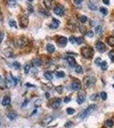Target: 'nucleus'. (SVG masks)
Here are the masks:
<instances>
[{
	"mask_svg": "<svg viewBox=\"0 0 114 128\" xmlns=\"http://www.w3.org/2000/svg\"><path fill=\"white\" fill-rule=\"evenodd\" d=\"M96 105L95 104H91V105H89V107H88L87 108H86L85 110H84V112H83L82 114H81V115H80V118L81 119H84L85 117H87L88 115H91V114L93 113V112L95 111V110L96 109Z\"/></svg>",
	"mask_w": 114,
	"mask_h": 128,
	"instance_id": "obj_1",
	"label": "nucleus"
},
{
	"mask_svg": "<svg viewBox=\"0 0 114 128\" xmlns=\"http://www.w3.org/2000/svg\"><path fill=\"white\" fill-rule=\"evenodd\" d=\"M82 51V55L87 59H90L94 56V51H93L92 48L90 47H84L81 50Z\"/></svg>",
	"mask_w": 114,
	"mask_h": 128,
	"instance_id": "obj_2",
	"label": "nucleus"
},
{
	"mask_svg": "<svg viewBox=\"0 0 114 128\" xmlns=\"http://www.w3.org/2000/svg\"><path fill=\"white\" fill-rule=\"evenodd\" d=\"M95 78L93 76H86L84 79V87L86 88H90L91 86H93L95 83Z\"/></svg>",
	"mask_w": 114,
	"mask_h": 128,
	"instance_id": "obj_3",
	"label": "nucleus"
},
{
	"mask_svg": "<svg viewBox=\"0 0 114 128\" xmlns=\"http://www.w3.org/2000/svg\"><path fill=\"white\" fill-rule=\"evenodd\" d=\"M15 44H16L17 47L19 48H23L25 47L26 45L27 44V40L26 38H19V39H16V41H15Z\"/></svg>",
	"mask_w": 114,
	"mask_h": 128,
	"instance_id": "obj_4",
	"label": "nucleus"
},
{
	"mask_svg": "<svg viewBox=\"0 0 114 128\" xmlns=\"http://www.w3.org/2000/svg\"><path fill=\"white\" fill-rule=\"evenodd\" d=\"M64 12H65V10H64V7L61 6V5H58V6L54 8V13L56 14V15H59V16L63 15Z\"/></svg>",
	"mask_w": 114,
	"mask_h": 128,
	"instance_id": "obj_5",
	"label": "nucleus"
},
{
	"mask_svg": "<svg viewBox=\"0 0 114 128\" xmlns=\"http://www.w3.org/2000/svg\"><path fill=\"white\" fill-rule=\"evenodd\" d=\"M95 48H96V50L101 53L104 52V51H106V45H105L102 42H101V41H98V42L96 43Z\"/></svg>",
	"mask_w": 114,
	"mask_h": 128,
	"instance_id": "obj_6",
	"label": "nucleus"
},
{
	"mask_svg": "<svg viewBox=\"0 0 114 128\" xmlns=\"http://www.w3.org/2000/svg\"><path fill=\"white\" fill-rule=\"evenodd\" d=\"M85 101V93L84 91H81V92L78 93L77 97V102L78 104H83Z\"/></svg>",
	"mask_w": 114,
	"mask_h": 128,
	"instance_id": "obj_7",
	"label": "nucleus"
},
{
	"mask_svg": "<svg viewBox=\"0 0 114 128\" xmlns=\"http://www.w3.org/2000/svg\"><path fill=\"white\" fill-rule=\"evenodd\" d=\"M57 44L60 47H65L67 44V39L66 37H60L57 40Z\"/></svg>",
	"mask_w": 114,
	"mask_h": 128,
	"instance_id": "obj_8",
	"label": "nucleus"
},
{
	"mask_svg": "<svg viewBox=\"0 0 114 128\" xmlns=\"http://www.w3.org/2000/svg\"><path fill=\"white\" fill-rule=\"evenodd\" d=\"M60 102H61V100H60V98H55V99L50 103L49 106H50V108H57L59 106H60Z\"/></svg>",
	"mask_w": 114,
	"mask_h": 128,
	"instance_id": "obj_9",
	"label": "nucleus"
},
{
	"mask_svg": "<svg viewBox=\"0 0 114 128\" xmlns=\"http://www.w3.org/2000/svg\"><path fill=\"white\" fill-rule=\"evenodd\" d=\"M66 61H67V63H68L69 66H70L71 67H77L76 60L74 59V57H72V56H68V57L66 58Z\"/></svg>",
	"mask_w": 114,
	"mask_h": 128,
	"instance_id": "obj_10",
	"label": "nucleus"
},
{
	"mask_svg": "<svg viewBox=\"0 0 114 128\" xmlns=\"http://www.w3.org/2000/svg\"><path fill=\"white\" fill-rule=\"evenodd\" d=\"M71 88H72V90H73V91H80L81 89L80 82H78V81H74V82H72V85H71Z\"/></svg>",
	"mask_w": 114,
	"mask_h": 128,
	"instance_id": "obj_11",
	"label": "nucleus"
},
{
	"mask_svg": "<svg viewBox=\"0 0 114 128\" xmlns=\"http://www.w3.org/2000/svg\"><path fill=\"white\" fill-rule=\"evenodd\" d=\"M59 25H60V21H59L57 19L53 18L52 19V22L49 24V27L52 29H56L59 27Z\"/></svg>",
	"mask_w": 114,
	"mask_h": 128,
	"instance_id": "obj_12",
	"label": "nucleus"
},
{
	"mask_svg": "<svg viewBox=\"0 0 114 128\" xmlns=\"http://www.w3.org/2000/svg\"><path fill=\"white\" fill-rule=\"evenodd\" d=\"M20 24H21V27L26 28V27L28 26V18L26 15H23V16L20 18Z\"/></svg>",
	"mask_w": 114,
	"mask_h": 128,
	"instance_id": "obj_13",
	"label": "nucleus"
},
{
	"mask_svg": "<svg viewBox=\"0 0 114 128\" xmlns=\"http://www.w3.org/2000/svg\"><path fill=\"white\" fill-rule=\"evenodd\" d=\"M3 54L7 57H11V56H13V51L10 48H7L3 51Z\"/></svg>",
	"mask_w": 114,
	"mask_h": 128,
	"instance_id": "obj_14",
	"label": "nucleus"
},
{
	"mask_svg": "<svg viewBox=\"0 0 114 128\" xmlns=\"http://www.w3.org/2000/svg\"><path fill=\"white\" fill-rule=\"evenodd\" d=\"M10 97L9 96H5L3 97V101H2L3 106H8V105H10Z\"/></svg>",
	"mask_w": 114,
	"mask_h": 128,
	"instance_id": "obj_15",
	"label": "nucleus"
},
{
	"mask_svg": "<svg viewBox=\"0 0 114 128\" xmlns=\"http://www.w3.org/2000/svg\"><path fill=\"white\" fill-rule=\"evenodd\" d=\"M54 120V118H53L52 116H48L46 117V118H44V120H42V124L43 125H47V124L50 123L52 120Z\"/></svg>",
	"mask_w": 114,
	"mask_h": 128,
	"instance_id": "obj_16",
	"label": "nucleus"
},
{
	"mask_svg": "<svg viewBox=\"0 0 114 128\" xmlns=\"http://www.w3.org/2000/svg\"><path fill=\"white\" fill-rule=\"evenodd\" d=\"M17 117V114L14 111H10V113H8V118L10 120H15V118Z\"/></svg>",
	"mask_w": 114,
	"mask_h": 128,
	"instance_id": "obj_17",
	"label": "nucleus"
},
{
	"mask_svg": "<svg viewBox=\"0 0 114 128\" xmlns=\"http://www.w3.org/2000/svg\"><path fill=\"white\" fill-rule=\"evenodd\" d=\"M46 50H47V51L49 53H53L55 51H56V48H55V46L53 45V44H48L47 46H46Z\"/></svg>",
	"mask_w": 114,
	"mask_h": 128,
	"instance_id": "obj_18",
	"label": "nucleus"
},
{
	"mask_svg": "<svg viewBox=\"0 0 114 128\" xmlns=\"http://www.w3.org/2000/svg\"><path fill=\"white\" fill-rule=\"evenodd\" d=\"M106 42H107L108 45H110L111 47H114V37L113 36H110V37H108Z\"/></svg>",
	"mask_w": 114,
	"mask_h": 128,
	"instance_id": "obj_19",
	"label": "nucleus"
},
{
	"mask_svg": "<svg viewBox=\"0 0 114 128\" xmlns=\"http://www.w3.org/2000/svg\"><path fill=\"white\" fill-rule=\"evenodd\" d=\"M44 5H45V7L47 9H51L52 8L53 0H44Z\"/></svg>",
	"mask_w": 114,
	"mask_h": 128,
	"instance_id": "obj_20",
	"label": "nucleus"
},
{
	"mask_svg": "<svg viewBox=\"0 0 114 128\" xmlns=\"http://www.w3.org/2000/svg\"><path fill=\"white\" fill-rule=\"evenodd\" d=\"M44 77H45V79H47L48 80H52L53 79V74L51 72H49V71H48V72L44 73Z\"/></svg>",
	"mask_w": 114,
	"mask_h": 128,
	"instance_id": "obj_21",
	"label": "nucleus"
},
{
	"mask_svg": "<svg viewBox=\"0 0 114 128\" xmlns=\"http://www.w3.org/2000/svg\"><path fill=\"white\" fill-rule=\"evenodd\" d=\"M32 64H33L34 67H40L42 65V62L39 58H37V59H34L33 62H32Z\"/></svg>",
	"mask_w": 114,
	"mask_h": 128,
	"instance_id": "obj_22",
	"label": "nucleus"
},
{
	"mask_svg": "<svg viewBox=\"0 0 114 128\" xmlns=\"http://www.w3.org/2000/svg\"><path fill=\"white\" fill-rule=\"evenodd\" d=\"M31 68H32V66H31V64H26L25 66H24V72H25L26 74H28L29 72H30Z\"/></svg>",
	"mask_w": 114,
	"mask_h": 128,
	"instance_id": "obj_23",
	"label": "nucleus"
},
{
	"mask_svg": "<svg viewBox=\"0 0 114 128\" xmlns=\"http://www.w3.org/2000/svg\"><path fill=\"white\" fill-rule=\"evenodd\" d=\"M56 76L57 78H63L65 77V73L63 71H57L56 73Z\"/></svg>",
	"mask_w": 114,
	"mask_h": 128,
	"instance_id": "obj_24",
	"label": "nucleus"
},
{
	"mask_svg": "<svg viewBox=\"0 0 114 128\" xmlns=\"http://www.w3.org/2000/svg\"><path fill=\"white\" fill-rule=\"evenodd\" d=\"M9 24H10V27L17 28V23H16V21H15V20H10V21H9Z\"/></svg>",
	"mask_w": 114,
	"mask_h": 128,
	"instance_id": "obj_25",
	"label": "nucleus"
},
{
	"mask_svg": "<svg viewBox=\"0 0 114 128\" xmlns=\"http://www.w3.org/2000/svg\"><path fill=\"white\" fill-rule=\"evenodd\" d=\"M101 67L102 70H106L108 68V64L106 63V62H102L101 63Z\"/></svg>",
	"mask_w": 114,
	"mask_h": 128,
	"instance_id": "obj_26",
	"label": "nucleus"
},
{
	"mask_svg": "<svg viewBox=\"0 0 114 128\" xmlns=\"http://www.w3.org/2000/svg\"><path fill=\"white\" fill-rule=\"evenodd\" d=\"M79 21H80L82 23H85L88 21V17L86 16V15H81V16H79Z\"/></svg>",
	"mask_w": 114,
	"mask_h": 128,
	"instance_id": "obj_27",
	"label": "nucleus"
},
{
	"mask_svg": "<svg viewBox=\"0 0 114 128\" xmlns=\"http://www.w3.org/2000/svg\"><path fill=\"white\" fill-rule=\"evenodd\" d=\"M75 72L77 74H82L83 73V67L79 65H77V67H75Z\"/></svg>",
	"mask_w": 114,
	"mask_h": 128,
	"instance_id": "obj_28",
	"label": "nucleus"
},
{
	"mask_svg": "<svg viewBox=\"0 0 114 128\" xmlns=\"http://www.w3.org/2000/svg\"><path fill=\"white\" fill-rule=\"evenodd\" d=\"M100 96H101V98L103 101H105V100H106V98H107V94H106V92H105V91H102V92H101V94H100Z\"/></svg>",
	"mask_w": 114,
	"mask_h": 128,
	"instance_id": "obj_29",
	"label": "nucleus"
},
{
	"mask_svg": "<svg viewBox=\"0 0 114 128\" xmlns=\"http://www.w3.org/2000/svg\"><path fill=\"white\" fill-rule=\"evenodd\" d=\"M88 6H89V10H97V7H96V5L95 4V3H89Z\"/></svg>",
	"mask_w": 114,
	"mask_h": 128,
	"instance_id": "obj_30",
	"label": "nucleus"
},
{
	"mask_svg": "<svg viewBox=\"0 0 114 128\" xmlns=\"http://www.w3.org/2000/svg\"><path fill=\"white\" fill-rule=\"evenodd\" d=\"M95 32L99 35V34H101V32H102V27L101 26H97V27H95Z\"/></svg>",
	"mask_w": 114,
	"mask_h": 128,
	"instance_id": "obj_31",
	"label": "nucleus"
},
{
	"mask_svg": "<svg viewBox=\"0 0 114 128\" xmlns=\"http://www.w3.org/2000/svg\"><path fill=\"white\" fill-rule=\"evenodd\" d=\"M100 12H101V13H102L104 15H106L108 14V10H106V8H103V7L100 8Z\"/></svg>",
	"mask_w": 114,
	"mask_h": 128,
	"instance_id": "obj_32",
	"label": "nucleus"
},
{
	"mask_svg": "<svg viewBox=\"0 0 114 128\" xmlns=\"http://www.w3.org/2000/svg\"><path fill=\"white\" fill-rule=\"evenodd\" d=\"M76 43L77 44H81L84 43V39L82 37H78V38H76Z\"/></svg>",
	"mask_w": 114,
	"mask_h": 128,
	"instance_id": "obj_33",
	"label": "nucleus"
},
{
	"mask_svg": "<svg viewBox=\"0 0 114 128\" xmlns=\"http://www.w3.org/2000/svg\"><path fill=\"white\" fill-rule=\"evenodd\" d=\"M113 121L112 120H107L106 121V127H113Z\"/></svg>",
	"mask_w": 114,
	"mask_h": 128,
	"instance_id": "obj_34",
	"label": "nucleus"
},
{
	"mask_svg": "<svg viewBox=\"0 0 114 128\" xmlns=\"http://www.w3.org/2000/svg\"><path fill=\"white\" fill-rule=\"evenodd\" d=\"M66 113L67 115H73L75 113V109H73L72 108H68L66 109Z\"/></svg>",
	"mask_w": 114,
	"mask_h": 128,
	"instance_id": "obj_35",
	"label": "nucleus"
},
{
	"mask_svg": "<svg viewBox=\"0 0 114 128\" xmlns=\"http://www.w3.org/2000/svg\"><path fill=\"white\" fill-rule=\"evenodd\" d=\"M56 90L57 92L60 93V94H61V93L63 92V87H62L61 85L56 86Z\"/></svg>",
	"mask_w": 114,
	"mask_h": 128,
	"instance_id": "obj_36",
	"label": "nucleus"
},
{
	"mask_svg": "<svg viewBox=\"0 0 114 128\" xmlns=\"http://www.w3.org/2000/svg\"><path fill=\"white\" fill-rule=\"evenodd\" d=\"M14 67H15V69H17V70H19V69H20V67H21V65H20V63H18V62H15V63H13Z\"/></svg>",
	"mask_w": 114,
	"mask_h": 128,
	"instance_id": "obj_37",
	"label": "nucleus"
},
{
	"mask_svg": "<svg viewBox=\"0 0 114 128\" xmlns=\"http://www.w3.org/2000/svg\"><path fill=\"white\" fill-rule=\"evenodd\" d=\"M69 41H70L72 44H74V43H76V38L74 37V36H71V37L69 38Z\"/></svg>",
	"mask_w": 114,
	"mask_h": 128,
	"instance_id": "obj_38",
	"label": "nucleus"
},
{
	"mask_svg": "<svg viewBox=\"0 0 114 128\" xmlns=\"http://www.w3.org/2000/svg\"><path fill=\"white\" fill-rule=\"evenodd\" d=\"M109 57H110V59H111L112 61L114 62V51H110Z\"/></svg>",
	"mask_w": 114,
	"mask_h": 128,
	"instance_id": "obj_39",
	"label": "nucleus"
},
{
	"mask_svg": "<svg viewBox=\"0 0 114 128\" xmlns=\"http://www.w3.org/2000/svg\"><path fill=\"white\" fill-rule=\"evenodd\" d=\"M41 103H42V102H41V100L40 99H38V100H36V102L34 103V104H35V106H40L41 105Z\"/></svg>",
	"mask_w": 114,
	"mask_h": 128,
	"instance_id": "obj_40",
	"label": "nucleus"
},
{
	"mask_svg": "<svg viewBox=\"0 0 114 128\" xmlns=\"http://www.w3.org/2000/svg\"><path fill=\"white\" fill-rule=\"evenodd\" d=\"M39 11H40L41 14H44V15H49V14L48 13V11H46L45 10H43V9H41V10H39Z\"/></svg>",
	"mask_w": 114,
	"mask_h": 128,
	"instance_id": "obj_41",
	"label": "nucleus"
},
{
	"mask_svg": "<svg viewBox=\"0 0 114 128\" xmlns=\"http://www.w3.org/2000/svg\"><path fill=\"white\" fill-rule=\"evenodd\" d=\"M95 63L97 65H100L102 62H101V57H98V58H96V60L95 61Z\"/></svg>",
	"mask_w": 114,
	"mask_h": 128,
	"instance_id": "obj_42",
	"label": "nucleus"
},
{
	"mask_svg": "<svg viewBox=\"0 0 114 128\" xmlns=\"http://www.w3.org/2000/svg\"><path fill=\"white\" fill-rule=\"evenodd\" d=\"M94 35H95V33L92 32V31H89V32H87V36L88 37H89V38H93L94 37Z\"/></svg>",
	"mask_w": 114,
	"mask_h": 128,
	"instance_id": "obj_43",
	"label": "nucleus"
},
{
	"mask_svg": "<svg viewBox=\"0 0 114 128\" xmlns=\"http://www.w3.org/2000/svg\"><path fill=\"white\" fill-rule=\"evenodd\" d=\"M71 126H72V123L71 121H68V122H66V123L65 124V126H64V127H65V128H69Z\"/></svg>",
	"mask_w": 114,
	"mask_h": 128,
	"instance_id": "obj_44",
	"label": "nucleus"
},
{
	"mask_svg": "<svg viewBox=\"0 0 114 128\" xmlns=\"http://www.w3.org/2000/svg\"><path fill=\"white\" fill-rule=\"evenodd\" d=\"M79 29H80V31H81V32H82V33H87V32H86V28H85V27H79Z\"/></svg>",
	"mask_w": 114,
	"mask_h": 128,
	"instance_id": "obj_45",
	"label": "nucleus"
},
{
	"mask_svg": "<svg viewBox=\"0 0 114 128\" xmlns=\"http://www.w3.org/2000/svg\"><path fill=\"white\" fill-rule=\"evenodd\" d=\"M11 78H12V79H13V81H14V85H16L17 83H18V81H17V79H16V78L14 77V76H12V75H11Z\"/></svg>",
	"mask_w": 114,
	"mask_h": 128,
	"instance_id": "obj_46",
	"label": "nucleus"
},
{
	"mask_svg": "<svg viewBox=\"0 0 114 128\" xmlns=\"http://www.w3.org/2000/svg\"><path fill=\"white\" fill-rule=\"evenodd\" d=\"M3 37H4V34H3V32H0V44H1L2 41H3Z\"/></svg>",
	"mask_w": 114,
	"mask_h": 128,
	"instance_id": "obj_47",
	"label": "nucleus"
},
{
	"mask_svg": "<svg viewBox=\"0 0 114 128\" xmlns=\"http://www.w3.org/2000/svg\"><path fill=\"white\" fill-rule=\"evenodd\" d=\"M71 101V97L70 96H66L65 98H64V102H65V103H69V102Z\"/></svg>",
	"mask_w": 114,
	"mask_h": 128,
	"instance_id": "obj_48",
	"label": "nucleus"
},
{
	"mask_svg": "<svg viewBox=\"0 0 114 128\" xmlns=\"http://www.w3.org/2000/svg\"><path fill=\"white\" fill-rule=\"evenodd\" d=\"M73 2L76 3V4H80L83 2V0H73Z\"/></svg>",
	"mask_w": 114,
	"mask_h": 128,
	"instance_id": "obj_49",
	"label": "nucleus"
},
{
	"mask_svg": "<svg viewBox=\"0 0 114 128\" xmlns=\"http://www.w3.org/2000/svg\"><path fill=\"white\" fill-rule=\"evenodd\" d=\"M98 96L97 94H95L94 96H90V99H91V100H95V99L96 98V96Z\"/></svg>",
	"mask_w": 114,
	"mask_h": 128,
	"instance_id": "obj_50",
	"label": "nucleus"
},
{
	"mask_svg": "<svg viewBox=\"0 0 114 128\" xmlns=\"http://www.w3.org/2000/svg\"><path fill=\"white\" fill-rule=\"evenodd\" d=\"M102 1L105 4H109V3H110V0H102Z\"/></svg>",
	"mask_w": 114,
	"mask_h": 128,
	"instance_id": "obj_51",
	"label": "nucleus"
},
{
	"mask_svg": "<svg viewBox=\"0 0 114 128\" xmlns=\"http://www.w3.org/2000/svg\"><path fill=\"white\" fill-rule=\"evenodd\" d=\"M27 103H28V101H27V100H26V101H25V103H23V104H22V105H21V107H22V108H23V107H25V106H26V105H27Z\"/></svg>",
	"mask_w": 114,
	"mask_h": 128,
	"instance_id": "obj_52",
	"label": "nucleus"
},
{
	"mask_svg": "<svg viewBox=\"0 0 114 128\" xmlns=\"http://www.w3.org/2000/svg\"><path fill=\"white\" fill-rule=\"evenodd\" d=\"M28 10H29V13H31V14H32V12H33V10H32V7H31V8H30V7H29V8H28Z\"/></svg>",
	"mask_w": 114,
	"mask_h": 128,
	"instance_id": "obj_53",
	"label": "nucleus"
},
{
	"mask_svg": "<svg viewBox=\"0 0 114 128\" xmlns=\"http://www.w3.org/2000/svg\"><path fill=\"white\" fill-rule=\"evenodd\" d=\"M26 85H27V86H32V87H34V85H33L28 84V83H27V84H26Z\"/></svg>",
	"mask_w": 114,
	"mask_h": 128,
	"instance_id": "obj_54",
	"label": "nucleus"
},
{
	"mask_svg": "<svg viewBox=\"0 0 114 128\" xmlns=\"http://www.w3.org/2000/svg\"><path fill=\"white\" fill-rule=\"evenodd\" d=\"M46 96H47V97H49V93H46Z\"/></svg>",
	"mask_w": 114,
	"mask_h": 128,
	"instance_id": "obj_55",
	"label": "nucleus"
},
{
	"mask_svg": "<svg viewBox=\"0 0 114 128\" xmlns=\"http://www.w3.org/2000/svg\"><path fill=\"white\" fill-rule=\"evenodd\" d=\"M28 1H30V2H32V1H34V0H28Z\"/></svg>",
	"mask_w": 114,
	"mask_h": 128,
	"instance_id": "obj_56",
	"label": "nucleus"
},
{
	"mask_svg": "<svg viewBox=\"0 0 114 128\" xmlns=\"http://www.w3.org/2000/svg\"><path fill=\"white\" fill-rule=\"evenodd\" d=\"M113 88H114V85H113Z\"/></svg>",
	"mask_w": 114,
	"mask_h": 128,
	"instance_id": "obj_57",
	"label": "nucleus"
},
{
	"mask_svg": "<svg viewBox=\"0 0 114 128\" xmlns=\"http://www.w3.org/2000/svg\"><path fill=\"white\" fill-rule=\"evenodd\" d=\"M0 79H1V76H0Z\"/></svg>",
	"mask_w": 114,
	"mask_h": 128,
	"instance_id": "obj_58",
	"label": "nucleus"
},
{
	"mask_svg": "<svg viewBox=\"0 0 114 128\" xmlns=\"http://www.w3.org/2000/svg\"><path fill=\"white\" fill-rule=\"evenodd\" d=\"M0 126H1V123H0Z\"/></svg>",
	"mask_w": 114,
	"mask_h": 128,
	"instance_id": "obj_59",
	"label": "nucleus"
}]
</instances>
